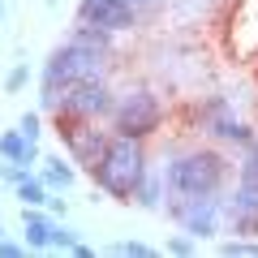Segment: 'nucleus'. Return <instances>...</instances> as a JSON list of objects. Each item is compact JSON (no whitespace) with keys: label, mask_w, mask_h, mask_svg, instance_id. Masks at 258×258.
Instances as JSON below:
<instances>
[{"label":"nucleus","mask_w":258,"mask_h":258,"mask_svg":"<svg viewBox=\"0 0 258 258\" xmlns=\"http://www.w3.org/2000/svg\"><path fill=\"white\" fill-rule=\"evenodd\" d=\"M64 142H69V155H74V164H82L86 172H91L95 164L103 159V151H108V134L103 129H64Z\"/></svg>","instance_id":"obj_8"},{"label":"nucleus","mask_w":258,"mask_h":258,"mask_svg":"<svg viewBox=\"0 0 258 258\" xmlns=\"http://www.w3.org/2000/svg\"><path fill=\"white\" fill-rule=\"evenodd\" d=\"M47 5H56V0H47Z\"/></svg>","instance_id":"obj_24"},{"label":"nucleus","mask_w":258,"mask_h":258,"mask_svg":"<svg viewBox=\"0 0 258 258\" xmlns=\"http://www.w3.org/2000/svg\"><path fill=\"white\" fill-rule=\"evenodd\" d=\"M18 129H22V134H26L30 142H39V134H43V129H39V112H26V116L18 120Z\"/></svg>","instance_id":"obj_19"},{"label":"nucleus","mask_w":258,"mask_h":258,"mask_svg":"<svg viewBox=\"0 0 258 258\" xmlns=\"http://www.w3.org/2000/svg\"><path fill=\"white\" fill-rule=\"evenodd\" d=\"M108 108H112V91L103 82H95V78L74 82L69 91L60 95V103H56V112H69V116H78V120H95V116H103Z\"/></svg>","instance_id":"obj_5"},{"label":"nucleus","mask_w":258,"mask_h":258,"mask_svg":"<svg viewBox=\"0 0 258 258\" xmlns=\"http://www.w3.org/2000/svg\"><path fill=\"white\" fill-rule=\"evenodd\" d=\"M159 129V99L151 91H134L120 99L116 108V134L120 138H147V134H155Z\"/></svg>","instance_id":"obj_4"},{"label":"nucleus","mask_w":258,"mask_h":258,"mask_svg":"<svg viewBox=\"0 0 258 258\" xmlns=\"http://www.w3.org/2000/svg\"><path fill=\"white\" fill-rule=\"evenodd\" d=\"M0 5H9V0H0Z\"/></svg>","instance_id":"obj_23"},{"label":"nucleus","mask_w":258,"mask_h":258,"mask_svg":"<svg viewBox=\"0 0 258 258\" xmlns=\"http://www.w3.org/2000/svg\"><path fill=\"white\" fill-rule=\"evenodd\" d=\"M129 5H134V9H138V5H151V0H129Z\"/></svg>","instance_id":"obj_22"},{"label":"nucleus","mask_w":258,"mask_h":258,"mask_svg":"<svg viewBox=\"0 0 258 258\" xmlns=\"http://www.w3.org/2000/svg\"><path fill=\"white\" fill-rule=\"evenodd\" d=\"M168 211L181 220V228L189 237H215V228H220V203H215V194H207V198H172Z\"/></svg>","instance_id":"obj_6"},{"label":"nucleus","mask_w":258,"mask_h":258,"mask_svg":"<svg viewBox=\"0 0 258 258\" xmlns=\"http://www.w3.org/2000/svg\"><path fill=\"white\" fill-rule=\"evenodd\" d=\"M0 155L9 159V164H35L39 159V142H30L22 129H9V134H0Z\"/></svg>","instance_id":"obj_10"},{"label":"nucleus","mask_w":258,"mask_h":258,"mask_svg":"<svg viewBox=\"0 0 258 258\" xmlns=\"http://www.w3.org/2000/svg\"><path fill=\"white\" fill-rule=\"evenodd\" d=\"M168 249H172V254H194V237H172Z\"/></svg>","instance_id":"obj_21"},{"label":"nucleus","mask_w":258,"mask_h":258,"mask_svg":"<svg viewBox=\"0 0 258 258\" xmlns=\"http://www.w3.org/2000/svg\"><path fill=\"white\" fill-rule=\"evenodd\" d=\"M26 82H30V69H26V64H13L9 78H5V91H22Z\"/></svg>","instance_id":"obj_18"},{"label":"nucleus","mask_w":258,"mask_h":258,"mask_svg":"<svg viewBox=\"0 0 258 258\" xmlns=\"http://www.w3.org/2000/svg\"><path fill=\"white\" fill-rule=\"evenodd\" d=\"M232 215H258V189L254 185H241L232 194Z\"/></svg>","instance_id":"obj_13"},{"label":"nucleus","mask_w":258,"mask_h":258,"mask_svg":"<svg viewBox=\"0 0 258 258\" xmlns=\"http://www.w3.org/2000/svg\"><path fill=\"white\" fill-rule=\"evenodd\" d=\"M99 69H103V52L99 47L82 43V39L60 43L52 56H47V64H43V108H56L69 86L86 82V78H99Z\"/></svg>","instance_id":"obj_1"},{"label":"nucleus","mask_w":258,"mask_h":258,"mask_svg":"<svg viewBox=\"0 0 258 258\" xmlns=\"http://www.w3.org/2000/svg\"><path fill=\"white\" fill-rule=\"evenodd\" d=\"M112 254H116V258H151L155 249L142 245V241H116V245H112Z\"/></svg>","instance_id":"obj_14"},{"label":"nucleus","mask_w":258,"mask_h":258,"mask_svg":"<svg viewBox=\"0 0 258 258\" xmlns=\"http://www.w3.org/2000/svg\"><path fill=\"white\" fill-rule=\"evenodd\" d=\"M142 207H159V181L155 176H142V185H138V194H134Z\"/></svg>","instance_id":"obj_15"},{"label":"nucleus","mask_w":258,"mask_h":258,"mask_svg":"<svg viewBox=\"0 0 258 258\" xmlns=\"http://www.w3.org/2000/svg\"><path fill=\"white\" fill-rule=\"evenodd\" d=\"M95 185H99L103 194H112V198H120V203H129L134 194H138L142 176H147V155H142L138 138H112L108 151H103V159L91 168Z\"/></svg>","instance_id":"obj_2"},{"label":"nucleus","mask_w":258,"mask_h":258,"mask_svg":"<svg viewBox=\"0 0 258 258\" xmlns=\"http://www.w3.org/2000/svg\"><path fill=\"white\" fill-rule=\"evenodd\" d=\"M228 164L215 151H189V155L172 159L164 168V185L172 198H207V194H220Z\"/></svg>","instance_id":"obj_3"},{"label":"nucleus","mask_w":258,"mask_h":258,"mask_svg":"<svg viewBox=\"0 0 258 258\" xmlns=\"http://www.w3.org/2000/svg\"><path fill=\"white\" fill-rule=\"evenodd\" d=\"M0 237H5V228H0Z\"/></svg>","instance_id":"obj_25"},{"label":"nucleus","mask_w":258,"mask_h":258,"mask_svg":"<svg viewBox=\"0 0 258 258\" xmlns=\"http://www.w3.org/2000/svg\"><path fill=\"white\" fill-rule=\"evenodd\" d=\"M241 185H254V189H258V147L249 151V159L241 164Z\"/></svg>","instance_id":"obj_17"},{"label":"nucleus","mask_w":258,"mask_h":258,"mask_svg":"<svg viewBox=\"0 0 258 258\" xmlns=\"http://www.w3.org/2000/svg\"><path fill=\"white\" fill-rule=\"evenodd\" d=\"M78 22L116 35V30L134 26V5H129V0H82V5H78Z\"/></svg>","instance_id":"obj_7"},{"label":"nucleus","mask_w":258,"mask_h":258,"mask_svg":"<svg viewBox=\"0 0 258 258\" xmlns=\"http://www.w3.org/2000/svg\"><path fill=\"white\" fill-rule=\"evenodd\" d=\"M26 254V245H18V241H5L0 237V258H22Z\"/></svg>","instance_id":"obj_20"},{"label":"nucleus","mask_w":258,"mask_h":258,"mask_svg":"<svg viewBox=\"0 0 258 258\" xmlns=\"http://www.w3.org/2000/svg\"><path fill=\"white\" fill-rule=\"evenodd\" d=\"M39 176H43V185H47V189H69L78 172H74V164H64V159L56 155V159H47V168H43Z\"/></svg>","instance_id":"obj_11"},{"label":"nucleus","mask_w":258,"mask_h":258,"mask_svg":"<svg viewBox=\"0 0 258 258\" xmlns=\"http://www.w3.org/2000/svg\"><path fill=\"white\" fill-rule=\"evenodd\" d=\"M52 245L74 249V245H78V228H69V224H52Z\"/></svg>","instance_id":"obj_16"},{"label":"nucleus","mask_w":258,"mask_h":258,"mask_svg":"<svg viewBox=\"0 0 258 258\" xmlns=\"http://www.w3.org/2000/svg\"><path fill=\"white\" fill-rule=\"evenodd\" d=\"M52 215H43L39 207H22V237L30 249H47L52 245Z\"/></svg>","instance_id":"obj_9"},{"label":"nucleus","mask_w":258,"mask_h":258,"mask_svg":"<svg viewBox=\"0 0 258 258\" xmlns=\"http://www.w3.org/2000/svg\"><path fill=\"white\" fill-rule=\"evenodd\" d=\"M18 198H22V207H43L47 203V185H43V176H22L18 181Z\"/></svg>","instance_id":"obj_12"}]
</instances>
